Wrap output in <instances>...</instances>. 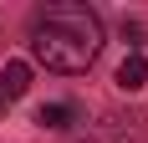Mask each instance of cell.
<instances>
[{
    "instance_id": "1",
    "label": "cell",
    "mask_w": 148,
    "mask_h": 143,
    "mask_svg": "<svg viewBox=\"0 0 148 143\" xmlns=\"http://www.w3.org/2000/svg\"><path fill=\"white\" fill-rule=\"evenodd\" d=\"M102 51V21L92 5H77V0H56L46 10L31 15V56L41 61L46 72H87Z\"/></svg>"
},
{
    "instance_id": "2",
    "label": "cell",
    "mask_w": 148,
    "mask_h": 143,
    "mask_svg": "<svg viewBox=\"0 0 148 143\" xmlns=\"http://www.w3.org/2000/svg\"><path fill=\"white\" fill-rule=\"evenodd\" d=\"M72 143H148V113L128 107V113H102L97 123L77 133Z\"/></svg>"
},
{
    "instance_id": "3",
    "label": "cell",
    "mask_w": 148,
    "mask_h": 143,
    "mask_svg": "<svg viewBox=\"0 0 148 143\" xmlns=\"http://www.w3.org/2000/svg\"><path fill=\"white\" fill-rule=\"evenodd\" d=\"M36 123L41 128H72V123H82V113H77V102H41L36 107Z\"/></svg>"
},
{
    "instance_id": "4",
    "label": "cell",
    "mask_w": 148,
    "mask_h": 143,
    "mask_svg": "<svg viewBox=\"0 0 148 143\" xmlns=\"http://www.w3.org/2000/svg\"><path fill=\"white\" fill-rule=\"evenodd\" d=\"M26 87H31V67L26 61H5V67H0V97L5 102L26 97Z\"/></svg>"
},
{
    "instance_id": "5",
    "label": "cell",
    "mask_w": 148,
    "mask_h": 143,
    "mask_svg": "<svg viewBox=\"0 0 148 143\" xmlns=\"http://www.w3.org/2000/svg\"><path fill=\"white\" fill-rule=\"evenodd\" d=\"M112 82H118L123 92H138V87H148V56H138V51H128Z\"/></svg>"
},
{
    "instance_id": "6",
    "label": "cell",
    "mask_w": 148,
    "mask_h": 143,
    "mask_svg": "<svg viewBox=\"0 0 148 143\" xmlns=\"http://www.w3.org/2000/svg\"><path fill=\"white\" fill-rule=\"evenodd\" d=\"M5 107H10V102H5V97H0V113H5Z\"/></svg>"
}]
</instances>
